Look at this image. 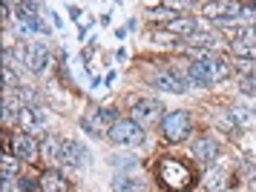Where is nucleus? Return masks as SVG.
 <instances>
[{
    "label": "nucleus",
    "mask_w": 256,
    "mask_h": 192,
    "mask_svg": "<svg viewBox=\"0 0 256 192\" xmlns=\"http://www.w3.org/2000/svg\"><path fill=\"white\" fill-rule=\"evenodd\" d=\"M162 129H164V138H167V141L178 144V141H184V138L190 135L193 124H190V115L187 112H170V115H164Z\"/></svg>",
    "instance_id": "obj_5"
},
{
    "label": "nucleus",
    "mask_w": 256,
    "mask_h": 192,
    "mask_svg": "<svg viewBox=\"0 0 256 192\" xmlns=\"http://www.w3.org/2000/svg\"><path fill=\"white\" fill-rule=\"evenodd\" d=\"M230 75V66L219 60V57H208V60H193L190 63V78L196 83H216Z\"/></svg>",
    "instance_id": "obj_2"
},
{
    "label": "nucleus",
    "mask_w": 256,
    "mask_h": 192,
    "mask_svg": "<svg viewBox=\"0 0 256 192\" xmlns=\"http://www.w3.org/2000/svg\"><path fill=\"white\" fill-rule=\"evenodd\" d=\"M40 192H70V184L58 172H44L40 175Z\"/></svg>",
    "instance_id": "obj_15"
},
{
    "label": "nucleus",
    "mask_w": 256,
    "mask_h": 192,
    "mask_svg": "<svg viewBox=\"0 0 256 192\" xmlns=\"http://www.w3.org/2000/svg\"><path fill=\"white\" fill-rule=\"evenodd\" d=\"M156 89H162V92H170V95H182V92L187 89L184 86V80L178 78V75H156V78L150 80Z\"/></svg>",
    "instance_id": "obj_13"
},
{
    "label": "nucleus",
    "mask_w": 256,
    "mask_h": 192,
    "mask_svg": "<svg viewBox=\"0 0 256 192\" xmlns=\"http://www.w3.org/2000/svg\"><path fill=\"white\" fill-rule=\"evenodd\" d=\"M81 124H84V132H90L95 138H104V135H110L106 126L116 124V109H90L84 115Z\"/></svg>",
    "instance_id": "obj_4"
},
{
    "label": "nucleus",
    "mask_w": 256,
    "mask_h": 192,
    "mask_svg": "<svg viewBox=\"0 0 256 192\" xmlns=\"http://www.w3.org/2000/svg\"><path fill=\"white\" fill-rule=\"evenodd\" d=\"M162 118V103L150 101V98H141V101L132 103V121L138 124H156Z\"/></svg>",
    "instance_id": "obj_6"
},
{
    "label": "nucleus",
    "mask_w": 256,
    "mask_h": 192,
    "mask_svg": "<svg viewBox=\"0 0 256 192\" xmlns=\"http://www.w3.org/2000/svg\"><path fill=\"white\" fill-rule=\"evenodd\" d=\"M254 167H256V155H254Z\"/></svg>",
    "instance_id": "obj_26"
},
{
    "label": "nucleus",
    "mask_w": 256,
    "mask_h": 192,
    "mask_svg": "<svg viewBox=\"0 0 256 192\" xmlns=\"http://www.w3.org/2000/svg\"><path fill=\"white\" fill-rule=\"evenodd\" d=\"M244 9H256V0H254V3H248V6H244Z\"/></svg>",
    "instance_id": "obj_25"
},
{
    "label": "nucleus",
    "mask_w": 256,
    "mask_h": 192,
    "mask_svg": "<svg viewBox=\"0 0 256 192\" xmlns=\"http://www.w3.org/2000/svg\"><path fill=\"white\" fill-rule=\"evenodd\" d=\"M230 121L242 129H256V112L254 109H244V106H233L230 109Z\"/></svg>",
    "instance_id": "obj_18"
},
{
    "label": "nucleus",
    "mask_w": 256,
    "mask_h": 192,
    "mask_svg": "<svg viewBox=\"0 0 256 192\" xmlns=\"http://www.w3.org/2000/svg\"><path fill=\"white\" fill-rule=\"evenodd\" d=\"M112 192H147V184L136 181L130 175H116L112 178Z\"/></svg>",
    "instance_id": "obj_17"
},
{
    "label": "nucleus",
    "mask_w": 256,
    "mask_h": 192,
    "mask_svg": "<svg viewBox=\"0 0 256 192\" xmlns=\"http://www.w3.org/2000/svg\"><path fill=\"white\" fill-rule=\"evenodd\" d=\"M158 181L167 192H187L193 187V172L187 170L182 161L176 158H164L158 164Z\"/></svg>",
    "instance_id": "obj_1"
},
{
    "label": "nucleus",
    "mask_w": 256,
    "mask_h": 192,
    "mask_svg": "<svg viewBox=\"0 0 256 192\" xmlns=\"http://www.w3.org/2000/svg\"><path fill=\"white\" fill-rule=\"evenodd\" d=\"M236 66L242 69L244 78H248V72H250V75L256 72V60H254V57H239V60H236Z\"/></svg>",
    "instance_id": "obj_20"
},
{
    "label": "nucleus",
    "mask_w": 256,
    "mask_h": 192,
    "mask_svg": "<svg viewBox=\"0 0 256 192\" xmlns=\"http://www.w3.org/2000/svg\"><path fill=\"white\" fill-rule=\"evenodd\" d=\"M239 9H244V6H239V3H208V6L202 9V14L210 17V20H224V17L239 14Z\"/></svg>",
    "instance_id": "obj_11"
},
{
    "label": "nucleus",
    "mask_w": 256,
    "mask_h": 192,
    "mask_svg": "<svg viewBox=\"0 0 256 192\" xmlns=\"http://www.w3.org/2000/svg\"><path fill=\"white\" fill-rule=\"evenodd\" d=\"M0 164H3V178H12L14 172H18V161H14L9 152L3 155V161H0Z\"/></svg>",
    "instance_id": "obj_19"
},
{
    "label": "nucleus",
    "mask_w": 256,
    "mask_h": 192,
    "mask_svg": "<svg viewBox=\"0 0 256 192\" xmlns=\"http://www.w3.org/2000/svg\"><path fill=\"white\" fill-rule=\"evenodd\" d=\"M26 66L32 69L35 75H40L44 69L49 66V49L46 46H40V43H32V46H26Z\"/></svg>",
    "instance_id": "obj_10"
},
{
    "label": "nucleus",
    "mask_w": 256,
    "mask_h": 192,
    "mask_svg": "<svg viewBox=\"0 0 256 192\" xmlns=\"http://www.w3.org/2000/svg\"><path fill=\"white\" fill-rule=\"evenodd\" d=\"M239 89H242L244 95H256V75H248V78H242Z\"/></svg>",
    "instance_id": "obj_21"
},
{
    "label": "nucleus",
    "mask_w": 256,
    "mask_h": 192,
    "mask_svg": "<svg viewBox=\"0 0 256 192\" xmlns=\"http://www.w3.org/2000/svg\"><path fill=\"white\" fill-rule=\"evenodd\" d=\"M3 78H6V86H9V89H12L14 83H18V78H14V72H12V69H9V66L3 69Z\"/></svg>",
    "instance_id": "obj_23"
},
{
    "label": "nucleus",
    "mask_w": 256,
    "mask_h": 192,
    "mask_svg": "<svg viewBox=\"0 0 256 192\" xmlns=\"http://www.w3.org/2000/svg\"><path fill=\"white\" fill-rule=\"evenodd\" d=\"M12 152L20 161H26V164H38V144L32 141V135H26V132H18V135L12 138Z\"/></svg>",
    "instance_id": "obj_7"
},
{
    "label": "nucleus",
    "mask_w": 256,
    "mask_h": 192,
    "mask_svg": "<svg viewBox=\"0 0 256 192\" xmlns=\"http://www.w3.org/2000/svg\"><path fill=\"white\" fill-rule=\"evenodd\" d=\"M110 141L112 144H127V147H138L144 141V129H141L138 121H116L110 126Z\"/></svg>",
    "instance_id": "obj_3"
},
{
    "label": "nucleus",
    "mask_w": 256,
    "mask_h": 192,
    "mask_svg": "<svg viewBox=\"0 0 256 192\" xmlns=\"http://www.w3.org/2000/svg\"><path fill=\"white\" fill-rule=\"evenodd\" d=\"M18 98H20V101H26V103H38V92L20 89V86H18Z\"/></svg>",
    "instance_id": "obj_22"
},
{
    "label": "nucleus",
    "mask_w": 256,
    "mask_h": 192,
    "mask_svg": "<svg viewBox=\"0 0 256 192\" xmlns=\"http://www.w3.org/2000/svg\"><path fill=\"white\" fill-rule=\"evenodd\" d=\"M18 124L24 126L26 135H44V118L32 106H20L18 109Z\"/></svg>",
    "instance_id": "obj_8"
},
{
    "label": "nucleus",
    "mask_w": 256,
    "mask_h": 192,
    "mask_svg": "<svg viewBox=\"0 0 256 192\" xmlns=\"http://www.w3.org/2000/svg\"><path fill=\"white\" fill-rule=\"evenodd\" d=\"M193 152H196V158L202 161V164H213V161H219V144L210 141V138H198L196 147H193Z\"/></svg>",
    "instance_id": "obj_12"
},
{
    "label": "nucleus",
    "mask_w": 256,
    "mask_h": 192,
    "mask_svg": "<svg viewBox=\"0 0 256 192\" xmlns=\"http://www.w3.org/2000/svg\"><path fill=\"white\" fill-rule=\"evenodd\" d=\"M202 184H204V190H208V192L224 190V184H228V170H224V167H210V170L204 172Z\"/></svg>",
    "instance_id": "obj_14"
},
{
    "label": "nucleus",
    "mask_w": 256,
    "mask_h": 192,
    "mask_svg": "<svg viewBox=\"0 0 256 192\" xmlns=\"http://www.w3.org/2000/svg\"><path fill=\"white\" fill-rule=\"evenodd\" d=\"M167 32L178 34V37H193L196 34V20L193 17H176V20L167 23Z\"/></svg>",
    "instance_id": "obj_16"
},
{
    "label": "nucleus",
    "mask_w": 256,
    "mask_h": 192,
    "mask_svg": "<svg viewBox=\"0 0 256 192\" xmlns=\"http://www.w3.org/2000/svg\"><path fill=\"white\" fill-rule=\"evenodd\" d=\"M254 32H256V23H254Z\"/></svg>",
    "instance_id": "obj_27"
},
{
    "label": "nucleus",
    "mask_w": 256,
    "mask_h": 192,
    "mask_svg": "<svg viewBox=\"0 0 256 192\" xmlns=\"http://www.w3.org/2000/svg\"><path fill=\"white\" fill-rule=\"evenodd\" d=\"M248 192H256V178H254L250 184H248Z\"/></svg>",
    "instance_id": "obj_24"
},
{
    "label": "nucleus",
    "mask_w": 256,
    "mask_h": 192,
    "mask_svg": "<svg viewBox=\"0 0 256 192\" xmlns=\"http://www.w3.org/2000/svg\"><path fill=\"white\" fill-rule=\"evenodd\" d=\"M60 161H64L66 167H84V164L90 161V152H86L78 141H64V144H60Z\"/></svg>",
    "instance_id": "obj_9"
}]
</instances>
